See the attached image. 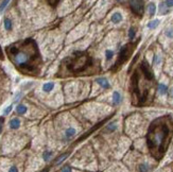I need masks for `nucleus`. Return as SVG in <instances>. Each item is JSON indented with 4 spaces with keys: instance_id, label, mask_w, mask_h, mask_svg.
Here are the masks:
<instances>
[{
    "instance_id": "1",
    "label": "nucleus",
    "mask_w": 173,
    "mask_h": 172,
    "mask_svg": "<svg viewBox=\"0 0 173 172\" xmlns=\"http://www.w3.org/2000/svg\"><path fill=\"white\" fill-rule=\"evenodd\" d=\"M10 61L20 72L25 74H38L42 66V58L36 43L32 38L12 44L5 48Z\"/></svg>"
},
{
    "instance_id": "2",
    "label": "nucleus",
    "mask_w": 173,
    "mask_h": 172,
    "mask_svg": "<svg viewBox=\"0 0 173 172\" xmlns=\"http://www.w3.org/2000/svg\"><path fill=\"white\" fill-rule=\"evenodd\" d=\"M173 134V119L171 116H163L151 123L147 134L149 151L155 159H160L166 153Z\"/></svg>"
},
{
    "instance_id": "3",
    "label": "nucleus",
    "mask_w": 173,
    "mask_h": 172,
    "mask_svg": "<svg viewBox=\"0 0 173 172\" xmlns=\"http://www.w3.org/2000/svg\"><path fill=\"white\" fill-rule=\"evenodd\" d=\"M64 64L70 73L81 74L87 72L94 66V60L87 52L74 51L71 56H68L64 61Z\"/></svg>"
},
{
    "instance_id": "4",
    "label": "nucleus",
    "mask_w": 173,
    "mask_h": 172,
    "mask_svg": "<svg viewBox=\"0 0 173 172\" xmlns=\"http://www.w3.org/2000/svg\"><path fill=\"white\" fill-rule=\"evenodd\" d=\"M136 46V43H130V44L124 45L122 48L119 51V54H118V58L115 63V66L113 67V69H116L118 67H120L122 64L125 63L126 61L129 60V58L132 55L134 51V48Z\"/></svg>"
},
{
    "instance_id": "5",
    "label": "nucleus",
    "mask_w": 173,
    "mask_h": 172,
    "mask_svg": "<svg viewBox=\"0 0 173 172\" xmlns=\"http://www.w3.org/2000/svg\"><path fill=\"white\" fill-rule=\"evenodd\" d=\"M130 8H131L132 12L134 13L135 15L139 16L141 17L144 15V12H145V2L144 1H131L130 2Z\"/></svg>"
},
{
    "instance_id": "6",
    "label": "nucleus",
    "mask_w": 173,
    "mask_h": 172,
    "mask_svg": "<svg viewBox=\"0 0 173 172\" xmlns=\"http://www.w3.org/2000/svg\"><path fill=\"white\" fill-rule=\"evenodd\" d=\"M140 69H141V72L144 74V77L148 81H153L154 80V73L151 69L150 65L147 63V61H142V63L140 64Z\"/></svg>"
},
{
    "instance_id": "7",
    "label": "nucleus",
    "mask_w": 173,
    "mask_h": 172,
    "mask_svg": "<svg viewBox=\"0 0 173 172\" xmlns=\"http://www.w3.org/2000/svg\"><path fill=\"white\" fill-rule=\"evenodd\" d=\"M96 82L98 83V84L101 86L102 88H104V89H109V88H110V84L109 82V80L106 79V78H97L96 79Z\"/></svg>"
},
{
    "instance_id": "8",
    "label": "nucleus",
    "mask_w": 173,
    "mask_h": 172,
    "mask_svg": "<svg viewBox=\"0 0 173 172\" xmlns=\"http://www.w3.org/2000/svg\"><path fill=\"white\" fill-rule=\"evenodd\" d=\"M122 102V96L118 90H116L113 93V104L114 105H119Z\"/></svg>"
},
{
    "instance_id": "9",
    "label": "nucleus",
    "mask_w": 173,
    "mask_h": 172,
    "mask_svg": "<svg viewBox=\"0 0 173 172\" xmlns=\"http://www.w3.org/2000/svg\"><path fill=\"white\" fill-rule=\"evenodd\" d=\"M138 172H151V166L148 163H140L137 167Z\"/></svg>"
},
{
    "instance_id": "10",
    "label": "nucleus",
    "mask_w": 173,
    "mask_h": 172,
    "mask_svg": "<svg viewBox=\"0 0 173 172\" xmlns=\"http://www.w3.org/2000/svg\"><path fill=\"white\" fill-rule=\"evenodd\" d=\"M158 12H159V14H160V15H166V14H168V13L170 12V9H169L168 7H167L166 4H165V1H163V2H160V3H159Z\"/></svg>"
},
{
    "instance_id": "11",
    "label": "nucleus",
    "mask_w": 173,
    "mask_h": 172,
    "mask_svg": "<svg viewBox=\"0 0 173 172\" xmlns=\"http://www.w3.org/2000/svg\"><path fill=\"white\" fill-rule=\"evenodd\" d=\"M122 19H123L122 14H121V13H119V12H115L114 14L112 15V17H110V20H112V23H121Z\"/></svg>"
},
{
    "instance_id": "12",
    "label": "nucleus",
    "mask_w": 173,
    "mask_h": 172,
    "mask_svg": "<svg viewBox=\"0 0 173 172\" xmlns=\"http://www.w3.org/2000/svg\"><path fill=\"white\" fill-rule=\"evenodd\" d=\"M19 127H20V120L18 119V118H13V119H11L10 128L12 129V130H17V129H19Z\"/></svg>"
},
{
    "instance_id": "13",
    "label": "nucleus",
    "mask_w": 173,
    "mask_h": 172,
    "mask_svg": "<svg viewBox=\"0 0 173 172\" xmlns=\"http://www.w3.org/2000/svg\"><path fill=\"white\" fill-rule=\"evenodd\" d=\"M75 133H77L75 129H74V128H68L66 131H65V137H66V139H71L72 137L75 135Z\"/></svg>"
},
{
    "instance_id": "14",
    "label": "nucleus",
    "mask_w": 173,
    "mask_h": 172,
    "mask_svg": "<svg viewBox=\"0 0 173 172\" xmlns=\"http://www.w3.org/2000/svg\"><path fill=\"white\" fill-rule=\"evenodd\" d=\"M157 90H158V93L160 94L161 96H164V95H166V94H168L169 88L167 87L166 84H164V83H160V84H158Z\"/></svg>"
},
{
    "instance_id": "15",
    "label": "nucleus",
    "mask_w": 173,
    "mask_h": 172,
    "mask_svg": "<svg viewBox=\"0 0 173 172\" xmlns=\"http://www.w3.org/2000/svg\"><path fill=\"white\" fill-rule=\"evenodd\" d=\"M53 88H54V83L53 82H48L43 85V90H44L45 93H50Z\"/></svg>"
},
{
    "instance_id": "16",
    "label": "nucleus",
    "mask_w": 173,
    "mask_h": 172,
    "mask_svg": "<svg viewBox=\"0 0 173 172\" xmlns=\"http://www.w3.org/2000/svg\"><path fill=\"white\" fill-rule=\"evenodd\" d=\"M53 156V152L50 151V150H46V151H44V153H43V159L45 160V162H49V160L52 158Z\"/></svg>"
},
{
    "instance_id": "17",
    "label": "nucleus",
    "mask_w": 173,
    "mask_h": 172,
    "mask_svg": "<svg viewBox=\"0 0 173 172\" xmlns=\"http://www.w3.org/2000/svg\"><path fill=\"white\" fill-rule=\"evenodd\" d=\"M116 130H117V123L116 122H110L106 125V128H105V131L109 132V133H113V132H115Z\"/></svg>"
},
{
    "instance_id": "18",
    "label": "nucleus",
    "mask_w": 173,
    "mask_h": 172,
    "mask_svg": "<svg viewBox=\"0 0 173 172\" xmlns=\"http://www.w3.org/2000/svg\"><path fill=\"white\" fill-rule=\"evenodd\" d=\"M3 26H4V29L7 31H11L13 29V23L10 18H5L4 21H3Z\"/></svg>"
},
{
    "instance_id": "19",
    "label": "nucleus",
    "mask_w": 173,
    "mask_h": 172,
    "mask_svg": "<svg viewBox=\"0 0 173 172\" xmlns=\"http://www.w3.org/2000/svg\"><path fill=\"white\" fill-rule=\"evenodd\" d=\"M27 111H28V109H27V106L23 105V104H18L17 107H16V112H17V114H19V115L26 114Z\"/></svg>"
},
{
    "instance_id": "20",
    "label": "nucleus",
    "mask_w": 173,
    "mask_h": 172,
    "mask_svg": "<svg viewBox=\"0 0 173 172\" xmlns=\"http://www.w3.org/2000/svg\"><path fill=\"white\" fill-rule=\"evenodd\" d=\"M148 13H149V15H150V16H153L156 13V5H155L154 2L149 3V5H148Z\"/></svg>"
},
{
    "instance_id": "21",
    "label": "nucleus",
    "mask_w": 173,
    "mask_h": 172,
    "mask_svg": "<svg viewBox=\"0 0 173 172\" xmlns=\"http://www.w3.org/2000/svg\"><path fill=\"white\" fill-rule=\"evenodd\" d=\"M68 155H69V152L64 153V154H62L61 156H59V157L55 159V165H61V164L63 163L67 157H68Z\"/></svg>"
},
{
    "instance_id": "22",
    "label": "nucleus",
    "mask_w": 173,
    "mask_h": 172,
    "mask_svg": "<svg viewBox=\"0 0 173 172\" xmlns=\"http://www.w3.org/2000/svg\"><path fill=\"white\" fill-rule=\"evenodd\" d=\"M114 51L113 50H110V49H107L106 51H105V58H106V61L109 62L112 60L113 58H114Z\"/></svg>"
},
{
    "instance_id": "23",
    "label": "nucleus",
    "mask_w": 173,
    "mask_h": 172,
    "mask_svg": "<svg viewBox=\"0 0 173 172\" xmlns=\"http://www.w3.org/2000/svg\"><path fill=\"white\" fill-rule=\"evenodd\" d=\"M159 19H154V20H152V21H150V23H148V28L149 29H155L156 27H157L158 25H159Z\"/></svg>"
},
{
    "instance_id": "24",
    "label": "nucleus",
    "mask_w": 173,
    "mask_h": 172,
    "mask_svg": "<svg viewBox=\"0 0 173 172\" xmlns=\"http://www.w3.org/2000/svg\"><path fill=\"white\" fill-rule=\"evenodd\" d=\"M135 36H136V29H135L134 27H132L129 30V38L131 39V41H133L135 38Z\"/></svg>"
},
{
    "instance_id": "25",
    "label": "nucleus",
    "mask_w": 173,
    "mask_h": 172,
    "mask_svg": "<svg viewBox=\"0 0 173 172\" xmlns=\"http://www.w3.org/2000/svg\"><path fill=\"white\" fill-rule=\"evenodd\" d=\"M9 3H10V1H8V0L7 1H2L1 2V4H0V14H1V13L5 10V8L8 7V4Z\"/></svg>"
},
{
    "instance_id": "26",
    "label": "nucleus",
    "mask_w": 173,
    "mask_h": 172,
    "mask_svg": "<svg viewBox=\"0 0 173 172\" xmlns=\"http://www.w3.org/2000/svg\"><path fill=\"white\" fill-rule=\"evenodd\" d=\"M165 34H166V36L169 37V38H173V28L167 29L166 32H165Z\"/></svg>"
},
{
    "instance_id": "27",
    "label": "nucleus",
    "mask_w": 173,
    "mask_h": 172,
    "mask_svg": "<svg viewBox=\"0 0 173 172\" xmlns=\"http://www.w3.org/2000/svg\"><path fill=\"white\" fill-rule=\"evenodd\" d=\"M160 63V56L159 55H154V58H153V64L154 65H158V64Z\"/></svg>"
},
{
    "instance_id": "28",
    "label": "nucleus",
    "mask_w": 173,
    "mask_h": 172,
    "mask_svg": "<svg viewBox=\"0 0 173 172\" xmlns=\"http://www.w3.org/2000/svg\"><path fill=\"white\" fill-rule=\"evenodd\" d=\"M3 124H4V117L1 116L0 117V134L3 131Z\"/></svg>"
},
{
    "instance_id": "29",
    "label": "nucleus",
    "mask_w": 173,
    "mask_h": 172,
    "mask_svg": "<svg viewBox=\"0 0 173 172\" xmlns=\"http://www.w3.org/2000/svg\"><path fill=\"white\" fill-rule=\"evenodd\" d=\"M61 172H72V169L70 166H64V167L61 169Z\"/></svg>"
},
{
    "instance_id": "30",
    "label": "nucleus",
    "mask_w": 173,
    "mask_h": 172,
    "mask_svg": "<svg viewBox=\"0 0 173 172\" xmlns=\"http://www.w3.org/2000/svg\"><path fill=\"white\" fill-rule=\"evenodd\" d=\"M12 109H13V104H11V105H9L7 107V109L3 111V115H9L10 114V112L12 111Z\"/></svg>"
},
{
    "instance_id": "31",
    "label": "nucleus",
    "mask_w": 173,
    "mask_h": 172,
    "mask_svg": "<svg viewBox=\"0 0 173 172\" xmlns=\"http://www.w3.org/2000/svg\"><path fill=\"white\" fill-rule=\"evenodd\" d=\"M165 4L170 9V8L173 7V0H167V1H165Z\"/></svg>"
},
{
    "instance_id": "32",
    "label": "nucleus",
    "mask_w": 173,
    "mask_h": 172,
    "mask_svg": "<svg viewBox=\"0 0 173 172\" xmlns=\"http://www.w3.org/2000/svg\"><path fill=\"white\" fill-rule=\"evenodd\" d=\"M8 172H19V171H18V168L16 167V166H12V167L9 169V171Z\"/></svg>"
},
{
    "instance_id": "33",
    "label": "nucleus",
    "mask_w": 173,
    "mask_h": 172,
    "mask_svg": "<svg viewBox=\"0 0 173 172\" xmlns=\"http://www.w3.org/2000/svg\"><path fill=\"white\" fill-rule=\"evenodd\" d=\"M21 96H23V93H18L17 95L15 96V98H14V103H16V102L19 100V98H20Z\"/></svg>"
},
{
    "instance_id": "34",
    "label": "nucleus",
    "mask_w": 173,
    "mask_h": 172,
    "mask_svg": "<svg viewBox=\"0 0 173 172\" xmlns=\"http://www.w3.org/2000/svg\"><path fill=\"white\" fill-rule=\"evenodd\" d=\"M0 60H4V55H3V50H2L1 46H0Z\"/></svg>"
},
{
    "instance_id": "35",
    "label": "nucleus",
    "mask_w": 173,
    "mask_h": 172,
    "mask_svg": "<svg viewBox=\"0 0 173 172\" xmlns=\"http://www.w3.org/2000/svg\"><path fill=\"white\" fill-rule=\"evenodd\" d=\"M48 3L51 4L52 7H55L56 4H59V1H48Z\"/></svg>"
},
{
    "instance_id": "36",
    "label": "nucleus",
    "mask_w": 173,
    "mask_h": 172,
    "mask_svg": "<svg viewBox=\"0 0 173 172\" xmlns=\"http://www.w3.org/2000/svg\"><path fill=\"white\" fill-rule=\"evenodd\" d=\"M168 95H169L170 98H173V87H171V88H170V89L168 90Z\"/></svg>"
},
{
    "instance_id": "37",
    "label": "nucleus",
    "mask_w": 173,
    "mask_h": 172,
    "mask_svg": "<svg viewBox=\"0 0 173 172\" xmlns=\"http://www.w3.org/2000/svg\"><path fill=\"white\" fill-rule=\"evenodd\" d=\"M40 172H49V168H46V169H44V170H42Z\"/></svg>"
}]
</instances>
